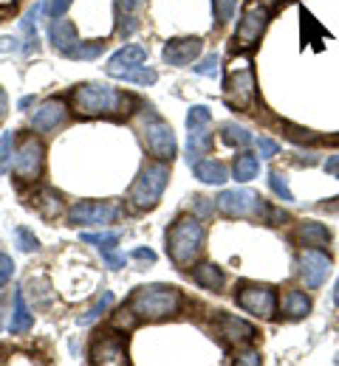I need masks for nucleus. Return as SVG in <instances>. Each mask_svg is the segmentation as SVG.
I'll return each instance as SVG.
<instances>
[{
    "label": "nucleus",
    "instance_id": "35",
    "mask_svg": "<svg viewBox=\"0 0 339 366\" xmlns=\"http://www.w3.org/2000/svg\"><path fill=\"white\" fill-rule=\"evenodd\" d=\"M11 155H14V133H3L0 136V175L8 170Z\"/></svg>",
    "mask_w": 339,
    "mask_h": 366
},
{
    "label": "nucleus",
    "instance_id": "16",
    "mask_svg": "<svg viewBox=\"0 0 339 366\" xmlns=\"http://www.w3.org/2000/svg\"><path fill=\"white\" fill-rule=\"evenodd\" d=\"M218 330H221V336L229 341V344H249V341H255V336H258V330L249 324V321H243V319H238V316H229V313H221L218 316Z\"/></svg>",
    "mask_w": 339,
    "mask_h": 366
},
{
    "label": "nucleus",
    "instance_id": "25",
    "mask_svg": "<svg viewBox=\"0 0 339 366\" xmlns=\"http://www.w3.org/2000/svg\"><path fill=\"white\" fill-rule=\"evenodd\" d=\"M221 141L229 144V147H249L255 138L246 127H241L235 122H226V124H221Z\"/></svg>",
    "mask_w": 339,
    "mask_h": 366
},
{
    "label": "nucleus",
    "instance_id": "24",
    "mask_svg": "<svg viewBox=\"0 0 339 366\" xmlns=\"http://www.w3.org/2000/svg\"><path fill=\"white\" fill-rule=\"evenodd\" d=\"M232 172H235V181H241V183L258 178V172H260V161H258V155H252V153H241V155L235 158Z\"/></svg>",
    "mask_w": 339,
    "mask_h": 366
},
{
    "label": "nucleus",
    "instance_id": "42",
    "mask_svg": "<svg viewBox=\"0 0 339 366\" xmlns=\"http://www.w3.org/2000/svg\"><path fill=\"white\" fill-rule=\"evenodd\" d=\"M235 364H241V366H260V355H258V353H238V355H235Z\"/></svg>",
    "mask_w": 339,
    "mask_h": 366
},
{
    "label": "nucleus",
    "instance_id": "38",
    "mask_svg": "<svg viewBox=\"0 0 339 366\" xmlns=\"http://www.w3.org/2000/svg\"><path fill=\"white\" fill-rule=\"evenodd\" d=\"M136 321H139V319H136V313H133L130 307H127V310H119L116 319H113V324H116V327H125V330H130Z\"/></svg>",
    "mask_w": 339,
    "mask_h": 366
},
{
    "label": "nucleus",
    "instance_id": "11",
    "mask_svg": "<svg viewBox=\"0 0 339 366\" xmlns=\"http://www.w3.org/2000/svg\"><path fill=\"white\" fill-rule=\"evenodd\" d=\"M42 161H45L42 144H40L34 136H28V138H23L20 150L14 153L11 170H14V175H17L20 181H37V178H40V170H42Z\"/></svg>",
    "mask_w": 339,
    "mask_h": 366
},
{
    "label": "nucleus",
    "instance_id": "28",
    "mask_svg": "<svg viewBox=\"0 0 339 366\" xmlns=\"http://www.w3.org/2000/svg\"><path fill=\"white\" fill-rule=\"evenodd\" d=\"M102 51H105V42L102 40H96V42H76L65 57L68 59H96Z\"/></svg>",
    "mask_w": 339,
    "mask_h": 366
},
{
    "label": "nucleus",
    "instance_id": "44",
    "mask_svg": "<svg viewBox=\"0 0 339 366\" xmlns=\"http://www.w3.org/2000/svg\"><path fill=\"white\" fill-rule=\"evenodd\" d=\"M119 31H122L125 37H130V34L136 31V23H133V17H122V25H119Z\"/></svg>",
    "mask_w": 339,
    "mask_h": 366
},
{
    "label": "nucleus",
    "instance_id": "40",
    "mask_svg": "<svg viewBox=\"0 0 339 366\" xmlns=\"http://www.w3.org/2000/svg\"><path fill=\"white\" fill-rule=\"evenodd\" d=\"M11 273H14V262H11V256L0 254V288L11 279Z\"/></svg>",
    "mask_w": 339,
    "mask_h": 366
},
{
    "label": "nucleus",
    "instance_id": "32",
    "mask_svg": "<svg viewBox=\"0 0 339 366\" xmlns=\"http://www.w3.org/2000/svg\"><path fill=\"white\" fill-rule=\"evenodd\" d=\"M14 242H17V248H20V251H25V254H31V251H37V248H40V240H37V237H34V231H28L25 225L14 228Z\"/></svg>",
    "mask_w": 339,
    "mask_h": 366
},
{
    "label": "nucleus",
    "instance_id": "7",
    "mask_svg": "<svg viewBox=\"0 0 339 366\" xmlns=\"http://www.w3.org/2000/svg\"><path fill=\"white\" fill-rule=\"evenodd\" d=\"M269 6H263L260 0H249L241 11V20H238V31H235V45L238 48H255L269 25Z\"/></svg>",
    "mask_w": 339,
    "mask_h": 366
},
{
    "label": "nucleus",
    "instance_id": "51",
    "mask_svg": "<svg viewBox=\"0 0 339 366\" xmlns=\"http://www.w3.org/2000/svg\"><path fill=\"white\" fill-rule=\"evenodd\" d=\"M334 364H339V355H337V358H334Z\"/></svg>",
    "mask_w": 339,
    "mask_h": 366
},
{
    "label": "nucleus",
    "instance_id": "12",
    "mask_svg": "<svg viewBox=\"0 0 339 366\" xmlns=\"http://www.w3.org/2000/svg\"><path fill=\"white\" fill-rule=\"evenodd\" d=\"M328 273H331V259L320 248H306L300 254V276H303L306 288H311V290L323 288Z\"/></svg>",
    "mask_w": 339,
    "mask_h": 366
},
{
    "label": "nucleus",
    "instance_id": "50",
    "mask_svg": "<svg viewBox=\"0 0 339 366\" xmlns=\"http://www.w3.org/2000/svg\"><path fill=\"white\" fill-rule=\"evenodd\" d=\"M334 305H339V282H337V288H334Z\"/></svg>",
    "mask_w": 339,
    "mask_h": 366
},
{
    "label": "nucleus",
    "instance_id": "34",
    "mask_svg": "<svg viewBox=\"0 0 339 366\" xmlns=\"http://www.w3.org/2000/svg\"><path fill=\"white\" fill-rule=\"evenodd\" d=\"M82 240L96 245L99 251H116L119 245V234H82Z\"/></svg>",
    "mask_w": 339,
    "mask_h": 366
},
{
    "label": "nucleus",
    "instance_id": "1",
    "mask_svg": "<svg viewBox=\"0 0 339 366\" xmlns=\"http://www.w3.org/2000/svg\"><path fill=\"white\" fill-rule=\"evenodd\" d=\"M71 102L76 116L96 119V116H119L127 107L130 96H125L108 82H85L71 93Z\"/></svg>",
    "mask_w": 339,
    "mask_h": 366
},
{
    "label": "nucleus",
    "instance_id": "33",
    "mask_svg": "<svg viewBox=\"0 0 339 366\" xmlns=\"http://www.w3.org/2000/svg\"><path fill=\"white\" fill-rule=\"evenodd\" d=\"M269 186H272V191H275L283 203H294V194H292V189H289V181H286L280 172H269Z\"/></svg>",
    "mask_w": 339,
    "mask_h": 366
},
{
    "label": "nucleus",
    "instance_id": "47",
    "mask_svg": "<svg viewBox=\"0 0 339 366\" xmlns=\"http://www.w3.org/2000/svg\"><path fill=\"white\" fill-rule=\"evenodd\" d=\"M31 105H34V96H23L17 107H20V110H25V107H31Z\"/></svg>",
    "mask_w": 339,
    "mask_h": 366
},
{
    "label": "nucleus",
    "instance_id": "29",
    "mask_svg": "<svg viewBox=\"0 0 339 366\" xmlns=\"http://www.w3.org/2000/svg\"><path fill=\"white\" fill-rule=\"evenodd\" d=\"M209 122H212V113L207 105H193L190 113H187V127L190 130H209Z\"/></svg>",
    "mask_w": 339,
    "mask_h": 366
},
{
    "label": "nucleus",
    "instance_id": "21",
    "mask_svg": "<svg viewBox=\"0 0 339 366\" xmlns=\"http://www.w3.org/2000/svg\"><path fill=\"white\" fill-rule=\"evenodd\" d=\"M193 279H195V285H201L204 290H221L224 288V271L218 268V265H212V262H201L195 271H193Z\"/></svg>",
    "mask_w": 339,
    "mask_h": 366
},
{
    "label": "nucleus",
    "instance_id": "31",
    "mask_svg": "<svg viewBox=\"0 0 339 366\" xmlns=\"http://www.w3.org/2000/svg\"><path fill=\"white\" fill-rule=\"evenodd\" d=\"M212 8H215V23L226 25L238 11V0H212Z\"/></svg>",
    "mask_w": 339,
    "mask_h": 366
},
{
    "label": "nucleus",
    "instance_id": "23",
    "mask_svg": "<svg viewBox=\"0 0 339 366\" xmlns=\"http://www.w3.org/2000/svg\"><path fill=\"white\" fill-rule=\"evenodd\" d=\"M283 313L289 319H303L311 313V299L303 290H286L283 293Z\"/></svg>",
    "mask_w": 339,
    "mask_h": 366
},
{
    "label": "nucleus",
    "instance_id": "41",
    "mask_svg": "<svg viewBox=\"0 0 339 366\" xmlns=\"http://www.w3.org/2000/svg\"><path fill=\"white\" fill-rule=\"evenodd\" d=\"M102 256H105L108 268H113V271L125 268V256H122V254H116V251H102Z\"/></svg>",
    "mask_w": 339,
    "mask_h": 366
},
{
    "label": "nucleus",
    "instance_id": "43",
    "mask_svg": "<svg viewBox=\"0 0 339 366\" xmlns=\"http://www.w3.org/2000/svg\"><path fill=\"white\" fill-rule=\"evenodd\" d=\"M130 256H133V259H139V262H156V254H153L150 248H136Z\"/></svg>",
    "mask_w": 339,
    "mask_h": 366
},
{
    "label": "nucleus",
    "instance_id": "3",
    "mask_svg": "<svg viewBox=\"0 0 339 366\" xmlns=\"http://www.w3.org/2000/svg\"><path fill=\"white\" fill-rule=\"evenodd\" d=\"M204 251V225L195 217H181L167 234V254L178 268H190Z\"/></svg>",
    "mask_w": 339,
    "mask_h": 366
},
{
    "label": "nucleus",
    "instance_id": "36",
    "mask_svg": "<svg viewBox=\"0 0 339 366\" xmlns=\"http://www.w3.org/2000/svg\"><path fill=\"white\" fill-rule=\"evenodd\" d=\"M193 71H195V73H201V76H215V73H218V54L204 57L198 65H193Z\"/></svg>",
    "mask_w": 339,
    "mask_h": 366
},
{
    "label": "nucleus",
    "instance_id": "5",
    "mask_svg": "<svg viewBox=\"0 0 339 366\" xmlns=\"http://www.w3.org/2000/svg\"><path fill=\"white\" fill-rule=\"evenodd\" d=\"M224 93H226V102H229L232 107L246 110V113L255 110V102H258V79H255L252 62H249L246 57L232 59L229 76L224 79Z\"/></svg>",
    "mask_w": 339,
    "mask_h": 366
},
{
    "label": "nucleus",
    "instance_id": "6",
    "mask_svg": "<svg viewBox=\"0 0 339 366\" xmlns=\"http://www.w3.org/2000/svg\"><path fill=\"white\" fill-rule=\"evenodd\" d=\"M218 208L226 217H269V203L252 189H226L218 194Z\"/></svg>",
    "mask_w": 339,
    "mask_h": 366
},
{
    "label": "nucleus",
    "instance_id": "48",
    "mask_svg": "<svg viewBox=\"0 0 339 366\" xmlns=\"http://www.w3.org/2000/svg\"><path fill=\"white\" fill-rule=\"evenodd\" d=\"M195 203H198V211H201V214H209V206L204 203V197H195Z\"/></svg>",
    "mask_w": 339,
    "mask_h": 366
},
{
    "label": "nucleus",
    "instance_id": "13",
    "mask_svg": "<svg viewBox=\"0 0 339 366\" xmlns=\"http://www.w3.org/2000/svg\"><path fill=\"white\" fill-rule=\"evenodd\" d=\"M91 361L96 366H125L127 364V344L119 333H108L96 338L91 350Z\"/></svg>",
    "mask_w": 339,
    "mask_h": 366
},
{
    "label": "nucleus",
    "instance_id": "15",
    "mask_svg": "<svg viewBox=\"0 0 339 366\" xmlns=\"http://www.w3.org/2000/svg\"><path fill=\"white\" fill-rule=\"evenodd\" d=\"M65 116H68L65 102H59V99H48V102H42V105L34 110V116H31V127H34L37 133H54V130L65 122Z\"/></svg>",
    "mask_w": 339,
    "mask_h": 366
},
{
    "label": "nucleus",
    "instance_id": "14",
    "mask_svg": "<svg viewBox=\"0 0 339 366\" xmlns=\"http://www.w3.org/2000/svg\"><path fill=\"white\" fill-rule=\"evenodd\" d=\"M201 48H204L201 37H178V40H170V42L164 45V62H167V65H176V68H184V65H190V62L198 59Z\"/></svg>",
    "mask_w": 339,
    "mask_h": 366
},
{
    "label": "nucleus",
    "instance_id": "22",
    "mask_svg": "<svg viewBox=\"0 0 339 366\" xmlns=\"http://www.w3.org/2000/svg\"><path fill=\"white\" fill-rule=\"evenodd\" d=\"M34 327V316L28 313L25 302H23V290L14 293V313H11V321H8V333L11 336H20V333H28Z\"/></svg>",
    "mask_w": 339,
    "mask_h": 366
},
{
    "label": "nucleus",
    "instance_id": "20",
    "mask_svg": "<svg viewBox=\"0 0 339 366\" xmlns=\"http://www.w3.org/2000/svg\"><path fill=\"white\" fill-rule=\"evenodd\" d=\"M193 172H195V178L201 183H207V186H224V183L229 181V170L221 164V161H195L193 164Z\"/></svg>",
    "mask_w": 339,
    "mask_h": 366
},
{
    "label": "nucleus",
    "instance_id": "46",
    "mask_svg": "<svg viewBox=\"0 0 339 366\" xmlns=\"http://www.w3.org/2000/svg\"><path fill=\"white\" fill-rule=\"evenodd\" d=\"M8 113V99H6V90L0 88V119Z\"/></svg>",
    "mask_w": 339,
    "mask_h": 366
},
{
    "label": "nucleus",
    "instance_id": "2",
    "mask_svg": "<svg viewBox=\"0 0 339 366\" xmlns=\"http://www.w3.org/2000/svg\"><path fill=\"white\" fill-rule=\"evenodd\" d=\"M127 307L136 313V319L161 321V319H170V316L178 313L181 293H178V288H170V285H147V288H139L130 296Z\"/></svg>",
    "mask_w": 339,
    "mask_h": 366
},
{
    "label": "nucleus",
    "instance_id": "26",
    "mask_svg": "<svg viewBox=\"0 0 339 366\" xmlns=\"http://www.w3.org/2000/svg\"><path fill=\"white\" fill-rule=\"evenodd\" d=\"M113 79H125V82H133V85H156L159 73L147 65H136V68H127V71H119Z\"/></svg>",
    "mask_w": 339,
    "mask_h": 366
},
{
    "label": "nucleus",
    "instance_id": "30",
    "mask_svg": "<svg viewBox=\"0 0 339 366\" xmlns=\"http://www.w3.org/2000/svg\"><path fill=\"white\" fill-rule=\"evenodd\" d=\"M110 305H113V293H110V290H105V293H102V299H99V302H96V305H93V307H91V310H88V313L79 319V324H82V327L93 324L96 319H102V316L110 310Z\"/></svg>",
    "mask_w": 339,
    "mask_h": 366
},
{
    "label": "nucleus",
    "instance_id": "45",
    "mask_svg": "<svg viewBox=\"0 0 339 366\" xmlns=\"http://www.w3.org/2000/svg\"><path fill=\"white\" fill-rule=\"evenodd\" d=\"M326 172L334 175V178H339V155H331V158L326 161Z\"/></svg>",
    "mask_w": 339,
    "mask_h": 366
},
{
    "label": "nucleus",
    "instance_id": "17",
    "mask_svg": "<svg viewBox=\"0 0 339 366\" xmlns=\"http://www.w3.org/2000/svg\"><path fill=\"white\" fill-rule=\"evenodd\" d=\"M147 59V48L144 45H125V48H119L110 59H108V65H105V71H108V76L113 79L119 71H127V68H136V65H142Z\"/></svg>",
    "mask_w": 339,
    "mask_h": 366
},
{
    "label": "nucleus",
    "instance_id": "37",
    "mask_svg": "<svg viewBox=\"0 0 339 366\" xmlns=\"http://www.w3.org/2000/svg\"><path fill=\"white\" fill-rule=\"evenodd\" d=\"M258 153H260V158H275L280 153V144L272 138H258Z\"/></svg>",
    "mask_w": 339,
    "mask_h": 366
},
{
    "label": "nucleus",
    "instance_id": "18",
    "mask_svg": "<svg viewBox=\"0 0 339 366\" xmlns=\"http://www.w3.org/2000/svg\"><path fill=\"white\" fill-rule=\"evenodd\" d=\"M48 40H51V45H54L59 54H68V51L79 42V34H76V25H74L71 20L57 17V20H51V25H48Z\"/></svg>",
    "mask_w": 339,
    "mask_h": 366
},
{
    "label": "nucleus",
    "instance_id": "49",
    "mask_svg": "<svg viewBox=\"0 0 339 366\" xmlns=\"http://www.w3.org/2000/svg\"><path fill=\"white\" fill-rule=\"evenodd\" d=\"M136 3H139V0H122V8H125V11H130Z\"/></svg>",
    "mask_w": 339,
    "mask_h": 366
},
{
    "label": "nucleus",
    "instance_id": "19",
    "mask_svg": "<svg viewBox=\"0 0 339 366\" xmlns=\"http://www.w3.org/2000/svg\"><path fill=\"white\" fill-rule=\"evenodd\" d=\"M297 242L300 245H309V248H326L331 242V231L323 225V223H314V220H306L297 225Z\"/></svg>",
    "mask_w": 339,
    "mask_h": 366
},
{
    "label": "nucleus",
    "instance_id": "8",
    "mask_svg": "<svg viewBox=\"0 0 339 366\" xmlns=\"http://www.w3.org/2000/svg\"><path fill=\"white\" fill-rule=\"evenodd\" d=\"M122 217V206L116 200H79L68 208V223L74 225H105Z\"/></svg>",
    "mask_w": 339,
    "mask_h": 366
},
{
    "label": "nucleus",
    "instance_id": "10",
    "mask_svg": "<svg viewBox=\"0 0 339 366\" xmlns=\"http://www.w3.org/2000/svg\"><path fill=\"white\" fill-rule=\"evenodd\" d=\"M144 144H147V153L156 158V161H173L176 155V136H173V127L161 119H150L144 122Z\"/></svg>",
    "mask_w": 339,
    "mask_h": 366
},
{
    "label": "nucleus",
    "instance_id": "4",
    "mask_svg": "<svg viewBox=\"0 0 339 366\" xmlns=\"http://www.w3.org/2000/svg\"><path fill=\"white\" fill-rule=\"evenodd\" d=\"M170 181V167L164 161H156V164H147L142 167L139 178L133 181L130 191H127V206L133 211H150L159 206L164 189Z\"/></svg>",
    "mask_w": 339,
    "mask_h": 366
},
{
    "label": "nucleus",
    "instance_id": "39",
    "mask_svg": "<svg viewBox=\"0 0 339 366\" xmlns=\"http://www.w3.org/2000/svg\"><path fill=\"white\" fill-rule=\"evenodd\" d=\"M74 0H48V14H51V20H57V17H62L65 11H68V6H71Z\"/></svg>",
    "mask_w": 339,
    "mask_h": 366
},
{
    "label": "nucleus",
    "instance_id": "9",
    "mask_svg": "<svg viewBox=\"0 0 339 366\" xmlns=\"http://www.w3.org/2000/svg\"><path fill=\"white\" fill-rule=\"evenodd\" d=\"M235 299H238V305H241L246 313H252V316H258V319H263V321L275 319L277 296H275V290H272L269 285H241L238 293H235Z\"/></svg>",
    "mask_w": 339,
    "mask_h": 366
},
{
    "label": "nucleus",
    "instance_id": "27",
    "mask_svg": "<svg viewBox=\"0 0 339 366\" xmlns=\"http://www.w3.org/2000/svg\"><path fill=\"white\" fill-rule=\"evenodd\" d=\"M37 208H40V214L45 217V220H54L59 211H62V203H59V194H54L51 189H42L40 194H37Z\"/></svg>",
    "mask_w": 339,
    "mask_h": 366
}]
</instances>
